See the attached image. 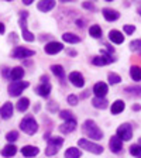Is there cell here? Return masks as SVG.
<instances>
[{"label":"cell","mask_w":141,"mask_h":158,"mask_svg":"<svg viewBox=\"0 0 141 158\" xmlns=\"http://www.w3.org/2000/svg\"><path fill=\"white\" fill-rule=\"evenodd\" d=\"M41 81H43V83H48V76L43 75V76H41Z\"/></svg>","instance_id":"40"},{"label":"cell","mask_w":141,"mask_h":158,"mask_svg":"<svg viewBox=\"0 0 141 158\" xmlns=\"http://www.w3.org/2000/svg\"><path fill=\"white\" fill-rule=\"evenodd\" d=\"M17 138H19V133L14 131V130H11V131H9V133L6 134V140H7L9 143H14Z\"/></svg>","instance_id":"34"},{"label":"cell","mask_w":141,"mask_h":158,"mask_svg":"<svg viewBox=\"0 0 141 158\" xmlns=\"http://www.w3.org/2000/svg\"><path fill=\"white\" fill-rule=\"evenodd\" d=\"M130 154L131 155H135V157H141V147L140 145H135V144H133L131 147H130Z\"/></svg>","instance_id":"35"},{"label":"cell","mask_w":141,"mask_h":158,"mask_svg":"<svg viewBox=\"0 0 141 158\" xmlns=\"http://www.w3.org/2000/svg\"><path fill=\"white\" fill-rule=\"evenodd\" d=\"M59 117L64 118L65 122H66V120H72V118H75V117H73V114L69 112V110H62V112L59 113Z\"/></svg>","instance_id":"36"},{"label":"cell","mask_w":141,"mask_h":158,"mask_svg":"<svg viewBox=\"0 0 141 158\" xmlns=\"http://www.w3.org/2000/svg\"><path fill=\"white\" fill-rule=\"evenodd\" d=\"M109 38L114 44H122L123 41H124V35H123L118 30H112V31L109 33Z\"/></svg>","instance_id":"19"},{"label":"cell","mask_w":141,"mask_h":158,"mask_svg":"<svg viewBox=\"0 0 141 158\" xmlns=\"http://www.w3.org/2000/svg\"><path fill=\"white\" fill-rule=\"evenodd\" d=\"M102 13H103V17H105L107 21H116V20L120 17V13L113 9H103Z\"/></svg>","instance_id":"17"},{"label":"cell","mask_w":141,"mask_h":158,"mask_svg":"<svg viewBox=\"0 0 141 158\" xmlns=\"http://www.w3.org/2000/svg\"><path fill=\"white\" fill-rule=\"evenodd\" d=\"M107 90H109L107 85L103 82H97L95 86H93V93L96 95V98H105Z\"/></svg>","instance_id":"15"},{"label":"cell","mask_w":141,"mask_h":158,"mask_svg":"<svg viewBox=\"0 0 141 158\" xmlns=\"http://www.w3.org/2000/svg\"><path fill=\"white\" fill-rule=\"evenodd\" d=\"M20 128L23 130L24 133H27L28 135H33L38 131V124L34 120V117H26L20 122Z\"/></svg>","instance_id":"3"},{"label":"cell","mask_w":141,"mask_h":158,"mask_svg":"<svg viewBox=\"0 0 141 158\" xmlns=\"http://www.w3.org/2000/svg\"><path fill=\"white\" fill-rule=\"evenodd\" d=\"M37 7H38L39 11L47 13V11H49V10H52L55 7V2L54 0H43V2H38Z\"/></svg>","instance_id":"16"},{"label":"cell","mask_w":141,"mask_h":158,"mask_svg":"<svg viewBox=\"0 0 141 158\" xmlns=\"http://www.w3.org/2000/svg\"><path fill=\"white\" fill-rule=\"evenodd\" d=\"M28 82H21V81H14L9 85V95L10 96H20L26 88H28Z\"/></svg>","instance_id":"6"},{"label":"cell","mask_w":141,"mask_h":158,"mask_svg":"<svg viewBox=\"0 0 141 158\" xmlns=\"http://www.w3.org/2000/svg\"><path fill=\"white\" fill-rule=\"evenodd\" d=\"M89 34L93 37V38H100L102 37V28L97 24H93L90 28H89Z\"/></svg>","instance_id":"29"},{"label":"cell","mask_w":141,"mask_h":158,"mask_svg":"<svg viewBox=\"0 0 141 158\" xmlns=\"http://www.w3.org/2000/svg\"><path fill=\"white\" fill-rule=\"evenodd\" d=\"M107 78H109V82L112 83V85H116V83H120V82H122V78H120V75H117V73H114V72H110L107 75Z\"/></svg>","instance_id":"33"},{"label":"cell","mask_w":141,"mask_h":158,"mask_svg":"<svg viewBox=\"0 0 141 158\" xmlns=\"http://www.w3.org/2000/svg\"><path fill=\"white\" fill-rule=\"evenodd\" d=\"M62 49H64V45L61 43H58V41H51V43L45 44V47H44V51L47 54H49V55H55V54L61 52Z\"/></svg>","instance_id":"10"},{"label":"cell","mask_w":141,"mask_h":158,"mask_svg":"<svg viewBox=\"0 0 141 158\" xmlns=\"http://www.w3.org/2000/svg\"><path fill=\"white\" fill-rule=\"evenodd\" d=\"M109 147H110V151L114 152V154H118L122 152V148H123V140L117 135H113L109 141Z\"/></svg>","instance_id":"11"},{"label":"cell","mask_w":141,"mask_h":158,"mask_svg":"<svg viewBox=\"0 0 141 158\" xmlns=\"http://www.w3.org/2000/svg\"><path fill=\"white\" fill-rule=\"evenodd\" d=\"M78 144H79L81 148H83V150H86V151H89V152H93V154H96V155H99V154H102L103 152L102 145L89 141V140H86V138H81V140L78 141Z\"/></svg>","instance_id":"5"},{"label":"cell","mask_w":141,"mask_h":158,"mask_svg":"<svg viewBox=\"0 0 141 158\" xmlns=\"http://www.w3.org/2000/svg\"><path fill=\"white\" fill-rule=\"evenodd\" d=\"M124 92H127L131 96H140L141 98V86H127L124 89Z\"/></svg>","instance_id":"31"},{"label":"cell","mask_w":141,"mask_h":158,"mask_svg":"<svg viewBox=\"0 0 141 158\" xmlns=\"http://www.w3.org/2000/svg\"><path fill=\"white\" fill-rule=\"evenodd\" d=\"M17 152V147L14 144H7L6 147L2 150V155L6 158H10V157H14Z\"/></svg>","instance_id":"21"},{"label":"cell","mask_w":141,"mask_h":158,"mask_svg":"<svg viewBox=\"0 0 141 158\" xmlns=\"http://www.w3.org/2000/svg\"><path fill=\"white\" fill-rule=\"evenodd\" d=\"M62 40L65 41V43H69V44H78V43H81V37L76 35V34H73V33H65L62 35Z\"/></svg>","instance_id":"24"},{"label":"cell","mask_w":141,"mask_h":158,"mask_svg":"<svg viewBox=\"0 0 141 158\" xmlns=\"http://www.w3.org/2000/svg\"><path fill=\"white\" fill-rule=\"evenodd\" d=\"M83 7H85V9H89V10H95V6H93L92 3H88V2L83 3Z\"/></svg>","instance_id":"39"},{"label":"cell","mask_w":141,"mask_h":158,"mask_svg":"<svg viewBox=\"0 0 141 158\" xmlns=\"http://www.w3.org/2000/svg\"><path fill=\"white\" fill-rule=\"evenodd\" d=\"M11 116H13V105L10 102H6L0 107V117L7 120V118H10Z\"/></svg>","instance_id":"14"},{"label":"cell","mask_w":141,"mask_h":158,"mask_svg":"<svg viewBox=\"0 0 141 158\" xmlns=\"http://www.w3.org/2000/svg\"><path fill=\"white\" fill-rule=\"evenodd\" d=\"M138 13H140V16H141V9H140V10H138Z\"/></svg>","instance_id":"46"},{"label":"cell","mask_w":141,"mask_h":158,"mask_svg":"<svg viewBox=\"0 0 141 158\" xmlns=\"http://www.w3.org/2000/svg\"><path fill=\"white\" fill-rule=\"evenodd\" d=\"M3 33H4V24L0 23V34H3Z\"/></svg>","instance_id":"42"},{"label":"cell","mask_w":141,"mask_h":158,"mask_svg":"<svg viewBox=\"0 0 141 158\" xmlns=\"http://www.w3.org/2000/svg\"><path fill=\"white\" fill-rule=\"evenodd\" d=\"M83 133H85L88 137L92 138V140H102L103 138V131L90 118H88V120L83 123Z\"/></svg>","instance_id":"1"},{"label":"cell","mask_w":141,"mask_h":158,"mask_svg":"<svg viewBox=\"0 0 141 158\" xmlns=\"http://www.w3.org/2000/svg\"><path fill=\"white\" fill-rule=\"evenodd\" d=\"M117 137H120L122 140H124V141L131 140V137H133V128H131V126L128 124V123H124V124L120 126V127L117 128Z\"/></svg>","instance_id":"7"},{"label":"cell","mask_w":141,"mask_h":158,"mask_svg":"<svg viewBox=\"0 0 141 158\" xmlns=\"http://www.w3.org/2000/svg\"><path fill=\"white\" fill-rule=\"evenodd\" d=\"M34 54H35V52H34L33 49L24 48V47H16V48L13 49L11 55H13V58L23 59V58H30V56H33Z\"/></svg>","instance_id":"8"},{"label":"cell","mask_w":141,"mask_h":158,"mask_svg":"<svg viewBox=\"0 0 141 158\" xmlns=\"http://www.w3.org/2000/svg\"><path fill=\"white\" fill-rule=\"evenodd\" d=\"M92 105L96 109H106L109 106V102L105 98H93L92 99Z\"/></svg>","instance_id":"26"},{"label":"cell","mask_w":141,"mask_h":158,"mask_svg":"<svg viewBox=\"0 0 141 158\" xmlns=\"http://www.w3.org/2000/svg\"><path fill=\"white\" fill-rule=\"evenodd\" d=\"M140 109H141L140 105H134V106H133V110H140Z\"/></svg>","instance_id":"44"},{"label":"cell","mask_w":141,"mask_h":158,"mask_svg":"<svg viewBox=\"0 0 141 158\" xmlns=\"http://www.w3.org/2000/svg\"><path fill=\"white\" fill-rule=\"evenodd\" d=\"M76 26H78V27H83V21H82V20H76Z\"/></svg>","instance_id":"41"},{"label":"cell","mask_w":141,"mask_h":158,"mask_svg":"<svg viewBox=\"0 0 141 158\" xmlns=\"http://www.w3.org/2000/svg\"><path fill=\"white\" fill-rule=\"evenodd\" d=\"M66 100H68V103H69V105H71V106H75V105H78V98H76L75 95H69Z\"/></svg>","instance_id":"37"},{"label":"cell","mask_w":141,"mask_h":158,"mask_svg":"<svg viewBox=\"0 0 141 158\" xmlns=\"http://www.w3.org/2000/svg\"><path fill=\"white\" fill-rule=\"evenodd\" d=\"M130 76H131V79L135 81V82L141 81V68L140 66L133 65L131 68H130Z\"/></svg>","instance_id":"27"},{"label":"cell","mask_w":141,"mask_h":158,"mask_svg":"<svg viewBox=\"0 0 141 158\" xmlns=\"http://www.w3.org/2000/svg\"><path fill=\"white\" fill-rule=\"evenodd\" d=\"M81 155H82V152L76 147H69L65 151V158H81Z\"/></svg>","instance_id":"25"},{"label":"cell","mask_w":141,"mask_h":158,"mask_svg":"<svg viewBox=\"0 0 141 158\" xmlns=\"http://www.w3.org/2000/svg\"><path fill=\"white\" fill-rule=\"evenodd\" d=\"M126 107V103L123 102V100H116V102H113L112 107H110V110H112V114H118V113H122L123 110H124Z\"/></svg>","instance_id":"22"},{"label":"cell","mask_w":141,"mask_h":158,"mask_svg":"<svg viewBox=\"0 0 141 158\" xmlns=\"http://www.w3.org/2000/svg\"><path fill=\"white\" fill-rule=\"evenodd\" d=\"M51 71H52L54 75L58 76L59 79L65 78V69H64L61 65H52V66H51Z\"/></svg>","instance_id":"28"},{"label":"cell","mask_w":141,"mask_h":158,"mask_svg":"<svg viewBox=\"0 0 141 158\" xmlns=\"http://www.w3.org/2000/svg\"><path fill=\"white\" fill-rule=\"evenodd\" d=\"M27 17H28V11H21V13H20V27H21L23 38L26 40V41H28V43H31V41H34L35 37H34V34L27 28V23H26Z\"/></svg>","instance_id":"4"},{"label":"cell","mask_w":141,"mask_h":158,"mask_svg":"<svg viewBox=\"0 0 141 158\" xmlns=\"http://www.w3.org/2000/svg\"><path fill=\"white\" fill-rule=\"evenodd\" d=\"M47 141H48V144H47V148H45V155L52 157V155H55L56 152L59 151L61 145L64 144V138H61V137H47Z\"/></svg>","instance_id":"2"},{"label":"cell","mask_w":141,"mask_h":158,"mask_svg":"<svg viewBox=\"0 0 141 158\" xmlns=\"http://www.w3.org/2000/svg\"><path fill=\"white\" fill-rule=\"evenodd\" d=\"M24 76V69L21 66H16L10 71V79H13V81H20V79Z\"/></svg>","instance_id":"23"},{"label":"cell","mask_w":141,"mask_h":158,"mask_svg":"<svg viewBox=\"0 0 141 158\" xmlns=\"http://www.w3.org/2000/svg\"><path fill=\"white\" fill-rule=\"evenodd\" d=\"M134 31H135V27L134 26H128V24H127V26H124V33L127 34V35H131Z\"/></svg>","instance_id":"38"},{"label":"cell","mask_w":141,"mask_h":158,"mask_svg":"<svg viewBox=\"0 0 141 158\" xmlns=\"http://www.w3.org/2000/svg\"><path fill=\"white\" fill-rule=\"evenodd\" d=\"M138 158H141V157H138Z\"/></svg>","instance_id":"47"},{"label":"cell","mask_w":141,"mask_h":158,"mask_svg":"<svg viewBox=\"0 0 141 158\" xmlns=\"http://www.w3.org/2000/svg\"><path fill=\"white\" fill-rule=\"evenodd\" d=\"M28 106H30V100L27 98H23L17 102V110L19 112H26L27 109H28Z\"/></svg>","instance_id":"30"},{"label":"cell","mask_w":141,"mask_h":158,"mask_svg":"<svg viewBox=\"0 0 141 158\" xmlns=\"http://www.w3.org/2000/svg\"><path fill=\"white\" fill-rule=\"evenodd\" d=\"M35 92L38 93L39 96L47 98V96L49 95V92H51V85H49V83H41V85H38L35 88Z\"/></svg>","instance_id":"20"},{"label":"cell","mask_w":141,"mask_h":158,"mask_svg":"<svg viewBox=\"0 0 141 158\" xmlns=\"http://www.w3.org/2000/svg\"><path fill=\"white\" fill-rule=\"evenodd\" d=\"M130 49L137 54H141V40H133L130 43Z\"/></svg>","instance_id":"32"},{"label":"cell","mask_w":141,"mask_h":158,"mask_svg":"<svg viewBox=\"0 0 141 158\" xmlns=\"http://www.w3.org/2000/svg\"><path fill=\"white\" fill-rule=\"evenodd\" d=\"M75 128H76V120L72 118V120H66L64 124L59 126V131L64 133V134H69V133H72Z\"/></svg>","instance_id":"13"},{"label":"cell","mask_w":141,"mask_h":158,"mask_svg":"<svg viewBox=\"0 0 141 158\" xmlns=\"http://www.w3.org/2000/svg\"><path fill=\"white\" fill-rule=\"evenodd\" d=\"M138 145H140V147H141V138H140V140H138Z\"/></svg>","instance_id":"45"},{"label":"cell","mask_w":141,"mask_h":158,"mask_svg":"<svg viewBox=\"0 0 141 158\" xmlns=\"http://www.w3.org/2000/svg\"><path fill=\"white\" fill-rule=\"evenodd\" d=\"M23 3H24V4H26V6H30V4L33 3V0H24Z\"/></svg>","instance_id":"43"},{"label":"cell","mask_w":141,"mask_h":158,"mask_svg":"<svg viewBox=\"0 0 141 158\" xmlns=\"http://www.w3.org/2000/svg\"><path fill=\"white\" fill-rule=\"evenodd\" d=\"M100 54H102V56H95V58L92 59V64L96 66H103L106 65V64H110V62H114L116 59L112 58V56L109 55L106 51H100Z\"/></svg>","instance_id":"9"},{"label":"cell","mask_w":141,"mask_h":158,"mask_svg":"<svg viewBox=\"0 0 141 158\" xmlns=\"http://www.w3.org/2000/svg\"><path fill=\"white\" fill-rule=\"evenodd\" d=\"M69 81H71V83H72L73 86H76V88H83V85H85V79H83V75L79 72H71L69 73Z\"/></svg>","instance_id":"12"},{"label":"cell","mask_w":141,"mask_h":158,"mask_svg":"<svg viewBox=\"0 0 141 158\" xmlns=\"http://www.w3.org/2000/svg\"><path fill=\"white\" fill-rule=\"evenodd\" d=\"M38 152H39V148L34 147V145H24V147L21 148V154H23L24 157H35Z\"/></svg>","instance_id":"18"}]
</instances>
